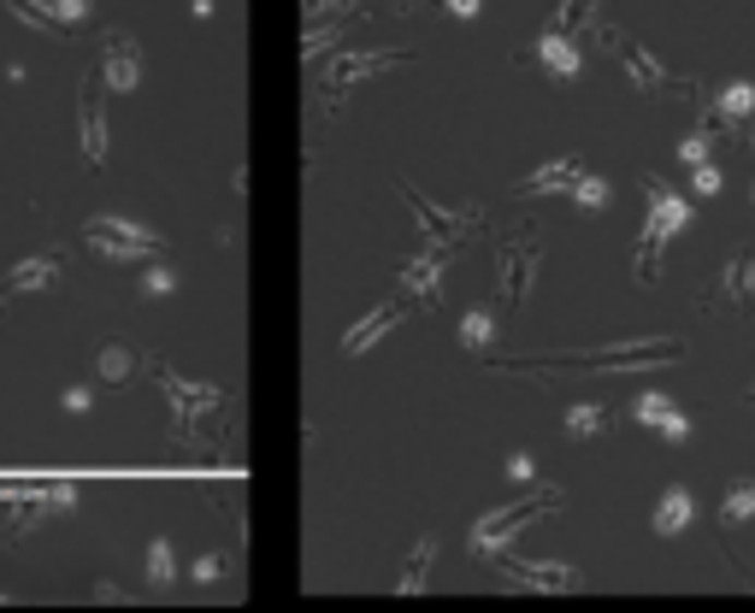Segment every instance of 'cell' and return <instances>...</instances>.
<instances>
[{
	"label": "cell",
	"mask_w": 755,
	"mask_h": 613,
	"mask_svg": "<svg viewBox=\"0 0 755 613\" xmlns=\"http://www.w3.org/2000/svg\"><path fill=\"white\" fill-rule=\"evenodd\" d=\"M691 348L685 337H626L608 348H573V354H543V360H496L502 372H649L673 366Z\"/></svg>",
	"instance_id": "1"
},
{
	"label": "cell",
	"mask_w": 755,
	"mask_h": 613,
	"mask_svg": "<svg viewBox=\"0 0 755 613\" xmlns=\"http://www.w3.org/2000/svg\"><path fill=\"white\" fill-rule=\"evenodd\" d=\"M644 189H649V218H644V230H637V260H632V272H637V284H661V248L691 225V201L673 195V189H667L656 171L644 178Z\"/></svg>",
	"instance_id": "2"
},
{
	"label": "cell",
	"mask_w": 755,
	"mask_h": 613,
	"mask_svg": "<svg viewBox=\"0 0 755 613\" xmlns=\"http://www.w3.org/2000/svg\"><path fill=\"white\" fill-rule=\"evenodd\" d=\"M566 502L561 490H531L526 502H514V507H496V514H484L472 525V554L484 561V554H496V549H507L519 531H526L531 519H543V514H555V507Z\"/></svg>",
	"instance_id": "3"
},
{
	"label": "cell",
	"mask_w": 755,
	"mask_h": 613,
	"mask_svg": "<svg viewBox=\"0 0 755 613\" xmlns=\"http://www.w3.org/2000/svg\"><path fill=\"white\" fill-rule=\"evenodd\" d=\"M490 578L502 590H537V596H566V590H585V573L578 566H561V561H514V554H484Z\"/></svg>",
	"instance_id": "4"
},
{
	"label": "cell",
	"mask_w": 755,
	"mask_h": 613,
	"mask_svg": "<svg viewBox=\"0 0 755 613\" xmlns=\"http://www.w3.org/2000/svg\"><path fill=\"white\" fill-rule=\"evenodd\" d=\"M537 266H543V230H507L496 242V277H502V301L519 306L537 284Z\"/></svg>",
	"instance_id": "5"
},
{
	"label": "cell",
	"mask_w": 755,
	"mask_h": 613,
	"mask_svg": "<svg viewBox=\"0 0 755 613\" xmlns=\"http://www.w3.org/2000/svg\"><path fill=\"white\" fill-rule=\"evenodd\" d=\"M402 195H408L414 207V225L426 230V248H438V254H455V242L467 237V230H478V207H438V201L419 195L414 178H396Z\"/></svg>",
	"instance_id": "6"
},
{
	"label": "cell",
	"mask_w": 755,
	"mask_h": 613,
	"mask_svg": "<svg viewBox=\"0 0 755 613\" xmlns=\"http://www.w3.org/2000/svg\"><path fill=\"white\" fill-rule=\"evenodd\" d=\"M89 248L100 260H154L159 254V237L148 225H136V218H119V213H100V218H89Z\"/></svg>",
	"instance_id": "7"
},
{
	"label": "cell",
	"mask_w": 755,
	"mask_h": 613,
	"mask_svg": "<svg viewBox=\"0 0 755 613\" xmlns=\"http://www.w3.org/2000/svg\"><path fill=\"white\" fill-rule=\"evenodd\" d=\"M696 306H703V313L708 306H720V313H750L755 306V242H744L732 260H726L720 277L696 296Z\"/></svg>",
	"instance_id": "8"
},
{
	"label": "cell",
	"mask_w": 755,
	"mask_h": 613,
	"mask_svg": "<svg viewBox=\"0 0 755 613\" xmlns=\"http://www.w3.org/2000/svg\"><path fill=\"white\" fill-rule=\"evenodd\" d=\"M590 31H597L602 48H614V60H620V71L632 77V89H637V95H661L667 83H673V77H667V65L644 48V41H632L626 31H614V24H602V19L590 24Z\"/></svg>",
	"instance_id": "9"
},
{
	"label": "cell",
	"mask_w": 755,
	"mask_h": 613,
	"mask_svg": "<svg viewBox=\"0 0 755 613\" xmlns=\"http://www.w3.org/2000/svg\"><path fill=\"white\" fill-rule=\"evenodd\" d=\"M396 65H408V53H402V48H378V53H331V65H325V77H319V89L337 100V95L355 89V83L384 77V71H396Z\"/></svg>",
	"instance_id": "10"
},
{
	"label": "cell",
	"mask_w": 755,
	"mask_h": 613,
	"mask_svg": "<svg viewBox=\"0 0 755 613\" xmlns=\"http://www.w3.org/2000/svg\"><path fill=\"white\" fill-rule=\"evenodd\" d=\"M142 83V48L130 31H107V48H100V89L130 95Z\"/></svg>",
	"instance_id": "11"
},
{
	"label": "cell",
	"mask_w": 755,
	"mask_h": 613,
	"mask_svg": "<svg viewBox=\"0 0 755 613\" xmlns=\"http://www.w3.org/2000/svg\"><path fill=\"white\" fill-rule=\"evenodd\" d=\"M166 396L178 407V431H201V419H213L225 407L213 384H189V377H171V372H166Z\"/></svg>",
	"instance_id": "12"
},
{
	"label": "cell",
	"mask_w": 755,
	"mask_h": 613,
	"mask_svg": "<svg viewBox=\"0 0 755 613\" xmlns=\"http://www.w3.org/2000/svg\"><path fill=\"white\" fill-rule=\"evenodd\" d=\"M402 318H408V301H384V306H372L367 318H355V325L343 330V354L355 360V354H367V348H378L390 337V330L402 325Z\"/></svg>",
	"instance_id": "13"
},
{
	"label": "cell",
	"mask_w": 755,
	"mask_h": 613,
	"mask_svg": "<svg viewBox=\"0 0 755 613\" xmlns=\"http://www.w3.org/2000/svg\"><path fill=\"white\" fill-rule=\"evenodd\" d=\"M77 124H83V159H89V166H107V100H100V77L83 83Z\"/></svg>",
	"instance_id": "14"
},
{
	"label": "cell",
	"mask_w": 755,
	"mask_h": 613,
	"mask_svg": "<svg viewBox=\"0 0 755 613\" xmlns=\"http://www.w3.org/2000/svg\"><path fill=\"white\" fill-rule=\"evenodd\" d=\"M443 260L448 254H438V248H426L419 260H408V266H402V289L426 306H443Z\"/></svg>",
	"instance_id": "15"
},
{
	"label": "cell",
	"mask_w": 755,
	"mask_h": 613,
	"mask_svg": "<svg viewBox=\"0 0 755 613\" xmlns=\"http://www.w3.org/2000/svg\"><path fill=\"white\" fill-rule=\"evenodd\" d=\"M65 266V254H36V260H19L7 277H0V301H12V296H24V289H48L53 277H60Z\"/></svg>",
	"instance_id": "16"
},
{
	"label": "cell",
	"mask_w": 755,
	"mask_h": 613,
	"mask_svg": "<svg viewBox=\"0 0 755 613\" xmlns=\"http://www.w3.org/2000/svg\"><path fill=\"white\" fill-rule=\"evenodd\" d=\"M578 171H585V159H573V154H566V159H543L531 178L514 183V195H561V189L578 183Z\"/></svg>",
	"instance_id": "17"
},
{
	"label": "cell",
	"mask_w": 755,
	"mask_h": 613,
	"mask_svg": "<svg viewBox=\"0 0 755 613\" xmlns=\"http://www.w3.org/2000/svg\"><path fill=\"white\" fill-rule=\"evenodd\" d=\"M537 60H543L549 77H578L585 53L573 48V36H566V31H543V36H537Z\"/></svg>",
	"instance_id": "18"
},
{
	"label": "cell",
	"mask_w": 755,
	"mask_h": 613,
	"mask_svg": "<svg viewBox=\"0 0 755 613\" xmlns=\"http://www.w3.org/2000/svg\"><path fill=\"white\" fill-rule=\"evenodd\" d=\"M691 519H696V495H691L685 484L661 490V502H656V531H661V537H679Z\"/></svg>",
	"instance_id": "19"
},
{
	"label": "cell",
	"mask_w": 755,
	"mask_h": 613,
	"mask_svg": "<svg viewBox=\"0 0 755 613\" xmlns=\"http://www.w3.org/2000/svg\"><path fill=\"white\" fill-rule=\"evenodd\" d=\"M561 425H566V436H573V443H590L597 431L614 425V407H608V401H573Z\"/></svg>",
	"instance_id": "20"
},
{
	"label": "cell",
	"mask_w": 755,
	"mask_h": 613,
	"mask_svg": "<svg viewBox=\"0 0 755 613\" xmlns=\"http://www.w3.org/2000/svg\"><path fill=\"white\" fill-rule=\"evenodd\" d=\"M720 124H750L755 119V83H726V95L715 100Z\"/></svg>",
	"instance_id": "21"
},
{
	"label": "cell",
	"mask_w": 755,
	"mask_h": 613,
	"mask_svg": "<svg viewBox=\"0 0 755 613\" xmlns=\"http://www.w3.org/2000/svg\"><path fill=\"white\" fill-rule=\"evenodd\" d=\"M431 561H438V537H426V543H414L408 566H402V578H396V590H402V596L426 590V578H431Z\"/></svg>",
	"instance_id": "22"
},
{
	"label": "cell",
	"mask_w": 755,
	"mask_h": 613,
	"mask_svg": "<svg viewBox=\"0 0 755 613\" xmlns=\"http://www.w3.org/2000/svg\"><path fill=\"white\" fill-rule=\"evenodd\" d=\"M755 519V478H738L720 502V525H750Z\"/></svg>",
	"instance_id": "23"
},
{
	"label": "cell",
	"mask_w": 755,
	"mask_h": 613,
	"mask_svg": "<svg viewBox=\"0 0 755 613\" xmlns=\"http://www.w3.org/2000/svg\"><path fill=\"white\" fill-rule=\"evenodd\" d=\"M95 372H100V384H112L119 389L130 372H136V360H130V348H119V342H107L100 348V360H95Z\"/></svg>",
	"instance_id": "24"
},
{
	"label": "cell",
	"mask_w": 755,
	"mask_h": 613,
	"mask_svg": "<svg viewBox=\"0 0 755 613\" xmlns=\"http://www.w3.org/2000/svg\"><path fill=\"white\" fill-rule=\"evenodd\" d=\"M171 578H178V554H171L166 537H154V543H148V584H154V590H166Z\"/></svg>",
	"instance_id": "25"
},
{
	"label": "cell",
	"mask_w": 755,
	"mask_h": 613,
	"mask_svg": "<svg viewBox=\"0 0 755 613\" xmlns=\"http://www.w3.org/2000/svg\"><path fill=\"white\" fill-rule=\"evenodd\" d=\"M578 24H597V0H561L555 19H549V31H566V36H573Z\"/></svg>",
	"instance_id": "26"
},
{
	"label": "cell",
	"mask_w": 755,
	"mask_h": 613,
	"mask_svg": "<svg viewBox=\"0 0 755 613\" xmlns=\"http://www.w3.org/2000/svg\"><path fill=\"white\" fill-rule=\"evenodd\" d=\"M490 337H496V318H490L484 306H472V313L460 318V348H490Z\"/></svg>",
	"instance_id": "27"
},
{
	"label": "cell",
	"mask_w": 755,
	"mask_h": 613,
	"mask_svg": "<svg viewBox=\"0 0 755 613\" xmlns=\"http://www.w3.org/2000/svg\"><path fill=\"white\" fill-rule=\"evenodd\" d=\"M573 201H578V207H585V213H602L608 201H614V189H608L602 178H590V171H578V183H573Z\"/></svg>",
	"instance_id": "28"
},
{
	"label": "cell",
	"mask_w": 755,
	"mask_h": 613,
	"mask_svg": "<svg viewBox=\"0 0 755 613\" xmlns=\"http://www.w3.org/2000/svg\"><path fill=\"white\" fill-rule=\"evenodd\" d=\"M41 12H48L60 31H71V24H83L89 19V0H41Z\"/></svg>",
	"instance_id": "29"
},
{
	"label": "cell",
	"mask_w": 755,
	"mask_h": 613,
	"mask_svg": "<svg viewBox=\"0 0 755 613\" xmlns=\"http://www.w3.org/2000/svg\"><path fill=\"white\" fill-rule=\"evenodd\" d=\"M667 407H673V396H667V389H644V396L632 401V413L644 419V425H656V419L667 413Z\"/></svg>",
	"instance_id": "30"
},
{
	"label": "cell",
	"mask_w": 755,
	"mask_h": 613,
	"mask_svg": "<svg viewBox=\"0 0 755 613\" xmlns=\"http://www.w3.org/2000/svg\"><path fill=\"white\" fill-rule=\"evenodd\" d=\"M171 289H178V272H171V266H154L148 277H142V296H148V301H166Z\"/></svg>",
	"instance_id": "31"
},
{
	"label": "cell",
	"mask_w": 755,
	"mask_h": 613,
	"mask_svg": "<svg viewBox=\"0 0 755 613\" xmlns=\"http://www.w3.org/2000/svg\"><path fill=\"white\" fill-rule=\"evenodd\" d=\"M708 148H715V136H708V130H691V136L679 142V159H685V166H703Z\"/></svg>",
	"instance_id": "32"
},
{
	"label": "cell",
	"mask_w": 755,
	"mask_h": 613,
	"mask_svg": "<svg viewBox=\"0 0 755 613\" xmlns=\"http://www.w3.org/2000/svg\"><path fill=\"white\" fill-rule=\"evenodd\" d=\"M656 431H661V443H685V436H691V419L679 413V407H667V413L656 419Z\"/></svg>",
	"instance_id": "33"
},
{
	"label": "cell",
	"mask_w": 755,
	"mask_h": 613,
	"mask_svg": "<svg viewBox=\"0 0 755 613\" xmlns=\"http://www.w3.org/2000/svg\"><path fill=\"white\" fill-rule=\"evenodd\" d=\"M691 195H703V201L720 195V171L708 166V159H703V166H691Z\"/></svg>",
	"instance_id": "34"
},
{
	"label": "cell",
	"mask_w": 755,
	"mask_h": 613,
	"mask_svg": "<svg viewBox=\"0 0 755 613\" xmlns=\"http://www.w3.org/2000/svg\"><path fill=\"white\" fill-rule=\"evenodd\" d=\"M189 578H195V584H219L225 578V554H201V561L189 566Z\"/></svg>",
	"instance_id": "35"
},
{
	"label": "cell",
	"mask_w": 755,
	"mask_h": 613,
	"mask_svg": "<svg viewBox=\"0 0 755 613\" xmlns=\"http://www.w3.org/2000/svg\"><path fill=\"white\" fill-rule=\"evenodd\" d=\"M60 407H65V413H89V407H95V389H89V384H71L65 396H60Z\"/></svg>",
	"instance_id": "36"
},
{
	"label": "cell",
	"mask_w": 755,
	"mask_h": 613,
	"mask_svg": "<svg viewBox=\"0 0 755 613\" xmlns=\"http://www.w3.org/2000/svg\"><path fill=\"white\" fill-rule=\"evenodd\" d=\"M507 478H514L519 490H531V484H537V466H531V455H507Z\"/></svg>",
	"instance_id": "37"
},
{
	"label": "cell",
	"mask_w": 755,
	"mask_h": 613,
	"mask_svg": "<svg viewBox=\"0 0 755 613\" xmlns=\"http://www.w3.org/2000/svg\"><path fill=\"white\" fill-rule=\"evenodd\" d=\"M448 12H455V19H478V7H484V0H443Z\"/></svg>",
	"instance_id": "38"
},
{
	"label": "cell",
	"mask_w": 755,
	"mask_h": 613,
	"mask_svg": "<svg viewBox=\"0 0 755 613\" xmlns=\"http://www.w3.org/2000/svg\"><path fill=\"white\" fill-rule=\"evenodd\" d=\"M189 12H195V19H213L219 7H213V0H189Z\"/></svg>",
	"instance_id": "39"
},
{
	"label": "cell",
	"mask_w": 755,
	"mask_h": 613,
	"mask_svg": "<svg viewBox=\"0 0 755 613\" xmlns=\"http://www.w3.org/2000/svg\"><path fill=\"white\" fill-rule=\"evenodd\" d=\"M325 7H355V0H313L308 12H313V19H319V12H325Z\"/></svg>",
	"instance_id": "40"
},
{
	"label": "cell",
	"mask_w": 755,
	"mask_h": 613,
	"mask_svg": "<svg viewBox=\"0 0 755 613\" xmlns=\"http://www.w3.org/2000/svg\"><path fill=\"white\" fill-rule=\"evenodd\" d=\"M750 407H755V384H750Z\"/></svg>",
	"instance_id": "41"
},
{
	"label": "cell",
	"mask_w": 755,
	"mask_h": 613,
	"mask_svg": "<svg viewBox=\"0 0 755 613\" xmlns=\"http://www.w3.org/2000/svg\"><path fill=\"white\" fill-rule=\"evenodd\" d=\"M750 195H755V189H750Z\"/></svg>",
	"instance_id": "42"
},
{
	"label": "cell",
	"mask_w": 755,
	"mask_h": 613,
	"mask_svg": "<svg viewBox=\"0 0 755 613\" xmlns=\"http://www.w3.org/2000/svg\"><path fill=\"white\" fill-rule=\"evenodd\" d=\"M750 142H755V136H750Z\"/></svg>",
	"instance_id": "43"
}]
</instances>
